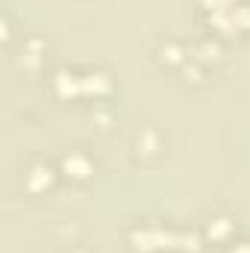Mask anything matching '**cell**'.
<instances>
[{
    "label": "cell",
    "mask_w": 250,
    "mask_h": 253,
    "mask_svg": "<svg viewBox=\"0 0 250 253\" xmlns=\"http://www.w3.org/2000/svg\"><path fill=\"white\" fill-rule=\"evenodd\" d=\"M53 180H56V171H53V165H47V162H33V165L27 168V174H24V183H27L30 191L50 189Z\"/></svg>",
    "instance_id": "cell-1"
},
{
    "label": "cell",
    "mask_w": 250,
    "mask_h": 253,
    "mask_svg": "<svg viewBox=\"0 0 250 253\" xmlns=\"http://www.w3.org/2000/svg\"><path fill=\"white\" fill-rule=\"evenodd\" d=\"M62 171L74 180H85L91 174V159L83 153V150H71L68 156L62 159Z\"/></svg>",
    "instance_id": "cell-2"
}]
</instances>
